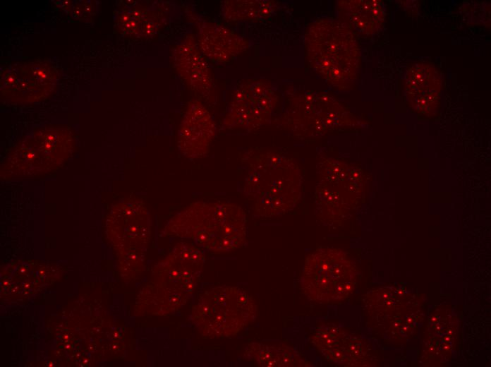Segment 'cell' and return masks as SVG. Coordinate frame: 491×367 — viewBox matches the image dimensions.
<instances>
[{"instance_id":"7","label":"cell","mask_w":491,"mask_h":367,"mask_svg":"<svg viewBox=\"0 0 491 367\" xmlns=\"http://www.w3.org/2000/svg\"><path fill=\"white\" fill-rule=\"evenodd\" d=\"M350 114L333 97L319 92H305L289 98L278 121L295 136L315 137L350 122Z\"/></svg>"},{"instance_id":"14","label":"cell","mask_w":491,"mask_h":367,"mask_svg":"<svg viewBox=\"0 0 491 367\" xmlns=\"http://www.w3.org/2000/svg\"><path fill=\"white\" fill-rule=\"evenodd\" d=\"M311 342L327 359L334 363L350 364L362 354L360 342L348 340L339 329L329 325L318 327Z\"/></svg>"},{"instance_id":"16","label":"cell","mask_w":491,"mask_h":367,"mask_svg":"<svg viewBox=\"0 0 491 367\" xmlns=\"http://www.w3.org/2000/svg\"><path fill=\"white\" fill-rule=\"evenodd\" d=\"M277 4L275 1H224L222 13L230 21L264 20L274 12Z\"/></svg>"},{"instance_id":"8","label":"cell","mask_w":491,"mask_h":367,"mask_svg":"<svg viewBox=\"0 0 491 367\" xmlns=\"http://www.w3.org/2000/svg\"><path fill=\"white\" fill-rule=\"evenodd\" d=\"M277 102V95L268 81L246 80L232 95L224 126L256 129L269 121Z\"/></svg>"},{"instance_id":"9","label":"cell","mask_w":491,"mask_h":367,"mask_svg":"<svg viewBox=\"0 0 491 367\" xmlns=\"http://www.w3.org/2000/svg\"><path fill=\"white\" fill-rule=\"evenodd\" d=\"M215 134L214 121L198 100L190 102L177 134V145L183 155L190 159L205 156Z\"/></svg>"},{"instance_id":"11","label":"cell","mask_w":491,"mask_h":367,"mask_svg":"<svg viewBox=\"0 0 491 367\" xmlns=\"http://www.w3.org/2000/svg\"><path fill=\"white\" fill-rule=\"evenodd\" d=\"M174 66L186 84L200 95L210 92L212 78L209 67L192 35H187L174 51Z\"/></svg>"},{"instance_id":"5","label":"cell","mask_w":491,"mask_h":367,"mask_svg":"<svg viewBox=\"0 0 491 367\" xmlns=\"http://www.w3.org/2000/svg\"><path fill=\"white\" fill-rule=\"evenodd\" d=\"M205 255L198 247L186 242L176 243L157 267V309L171 314L181 308L200 281Z\"/></svg>"},{"instance_id":"1","label":"cell","mask_w":491,"mask_h":367,"mask_svg":"<svg viewBox=\"0 0 491 367\" xmlns=\"http://www.w3.org/2000/svg\"><path fill=\"white\" fill-rule=\"evenodd\" d=\"M246 223L245 212L236 204L198 201L174 215L162 233L190 239L210 252L222 253L243 246Z\"/></svg>"},{"instance_id":"13","label":"cell","mask_w":491,"mask_h":367,"mask_svg":"<svg viewBox=\"0 0 491 367\" xmlns=\"http://www.w3.org/2000/svg\"><path fill=\"white\" fill-rule=\"evenodd\" d=\"M337 11L341 20L367 35L378 32L386 16L384 5L378 0L339 1Z\"/></svg>"},{"instance_id":"6","label":"cell","mask_w":491,"mask_h":367,"mask_svg":"<svg viewBox=\"0 0 491 367\" xmlns=\"http://www.w3.org/2000/svg\"><path fill=\"white\" fill-rule=\"evenodd\" d=\"M355 270L342 251L319 248L305 260L300 277L303 294L311 301L327 303L342 299L352 291Z\"/></svg>"},{"instance_id":"12","label":"cell","mask_w":491,"mask_h":367,"mask_svg":"<svg viewBox=\"0 0 491 367\" xmlns=\"http://www.w3.org/2000/svg\"><path fill=\"white\" fill-rule=\"evenodd\" d=\"M197 43L203 56L221 63L231 61L248 47L243 37L223 25L213 23L201 26Z\"/></svg>"},{"instance_id":"2","label":"cell","mask_w":491,"mask_h":367,"mask_svg":"<svg viewBox=\"0 0 491 367\" xmlns=\"http://www.w3.org/2000/svg\"><path fill=\"white\" fill-rule=\"evenodd\" d=\"M310 67L332 87L351 89L358 77L360 49L352 28L341 20L320 18L305 32Z\"/></svg>"},{"instance_id":"15","label":"cell","mask_w":491,"mask_h":367,"mask_svg":"<svg viewBox=\"0 0 491 367\" xmlns=\"http://www.w3.org/2000/svg\"><path fill=\"white\" fill-rule=\"evenodd\" d=\"M244 357L260 366H310V363L297 350L284 344L253 342L244 350Z\"/></svg>"},{"instance_id":"10","label":"cell","mask_w":491,"mask_h":367,"mask_svg":"<svg viewBox=\"0 0 491 367\" xmlns=\"http://www.w3.org/2000/svg\"><path fill=\"white\" fill-rule=\"evenodd\" d=\"M406 95L411 104L421 112L437 107L441 92V78L430 63L418 62L408 71L405 79Z\"/></svg>"},{"instance_id":"4","label":"cell","mask_w":491,"mask_h":367,"mask_svg":"<svg viewBox=\"0 0 491 367\" xmlns=\"http://www.w3.org/2000/svg\"><path fill=\"white\" fill-rule=\"evenodd\" d=\"M257 315L253 297L238 287L218 286L200 294L189 316L192 325L205 338L233 337Z\"/></svg>"},{"instance_id":"3","label":"cell","mask_w":491,"mask_h":367,"mask_svg":"<svg viewBox=\"0 0 491 367\" xmlns=\"http://www.w3.org/2000/svg\"><path fill=\"white\" fill-rule=\"evenodd\" d=\"M301 172L293 159L267 151L248 160L243 192L255 201L257 215L269 217L294 208L301 198Z\"/></svg>"}]
</instances>
